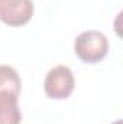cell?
I'll return each instance as SVG.
<instances>
[{
  "label": "cell",
  "instance_id": "obj_1",
  "mask_svg": "<svg viewBox=\"0 0 123 124\" xmlns=\"http://www.w3.org/2000/svg\"><path fill=\"white\" fill-rule=\"evenodd\" d=\"M20 78L15 68L0 65V124H20Z\"/></svg>",
  "mask_w": 123,
  "mask_h": 124
},
{
  "label": "cell",
  "instance_id": "obj_2",
  "mask_svg": "<svg viewBox=\"0 0 123 124\" xmlns=\"http://www.w3.org/2000/svg\"><path fill=\"white\" fill-rule=\"evenodd\" d=\"M75 55L86 63H97L109 52V40L98 31H86L74 40Z\"/></svg>",
  "mask_w": 123,
  "mask_h": 124
},
{
  "label": "cell",
  "instance_id": "obj_3",
  "mask_svg": "<svg viewBox=\"0 0 123 124\" xmlns=\"http://www.w3.org/2000/svg\"><path fill=\"white\" fill-rule=\"evenodd\" d=\"M74 87H75V79L72 71L65 65H58L49 69L44 81L45 94L52 100L68 98L74 91Z\"/></svg>",
  "mask_w": 123,
  "mask_h": 124
},
{
  "label": "cell",
  "instance_id": "obj_4",
  "mask_svg": "<svg viewBox=\"0 0 123 124\" xmlns=\"http://www.w3.org/2000/svg\"><path fill=\"white\" fill-rule=\"evenodd\" d=\"M33 16L32 0H0V20L7 26H23Z\"/></svg>",
  "mask_w": 123,
  "mask_h": 124
},
{
  "label": "cell",
  "instance_id": "obj_5",
  "mask_svg": "<svg viewBox=\"0 0 123 124\" xmlns=\"http://www.w3.org/2000/svg\"><path fill=\"white\" fill-rule=\"evenodd\" d=\"M113 124H123V123H122V120H117V121H114Z\"/></svg>",
  "mask_w": 123,
  "mask_h": 124
}]
</instances>
